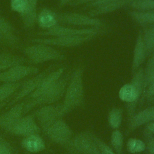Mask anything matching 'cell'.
Wrapping results in <instances>:
<instances>
[{"mask_svg":"<svg viewBox=\"0 0 154 154\" xmlns=\"http://www.w3.org/2000/svg\"><path fill=\"white\" fill-rule=\"evenodd\" d=\"M84 67L79 65L72 71L61 103L62 117L73 109L85 108V93L83 82Z\"/></svg>","mask_w":154,"mask_h":154,"instance_id":"obj_1","label":"cell"},{"mask_svg":"<svg viewBox=\"0 0 154 154\" xmlns=\"http://www.w3.org/2000/svg\"><path fill=\"white\" fill-rule=\"evenodd\" d=\"M132 75L130 82L124 84L119 91V99L126 103L128 120L135 114L136 108L143 94L144 68L140 67Z\"/></svg>","mask_w":154,"mask_h":154,"instance_id":"obj_2","label":"cell"},{"mask_svg":"<svg viewBox=\"0 0 154 154\" xmlns=\"http://www.w3.org/2000/svg\"><path fill=\"white\" fill-rule=\"evenodd\" d=\"M72 71L69 70L57 81L48 90L34 99L26 100L24 106V115L36 106L54 104L64 95Z\"/></svg>","mask_w":154,"mask_h":154,"instance_id":"obj_3","label":"cell"},{"mask_svg":"<svg viewBox=\"0 0 154 154\" xmlns=\"http://www.w3.org/2000/svg\"><path fill=\"white\" fill-rule=\"evenodd\" d=\"M54 143L60 145L72 154H79L73 144V134L68 124L63 120L58 119L45 132Z\"/></svg>","mask_w":154,"mask_h":154,"instance_id":"obj_4","label":"cell"},{"mask_svg":"<svg viewBox=\"0 0 154 154\" xmlns=\"http://www.w3.org/2000/svg\"><path fill=\"white\" fill-rule=\"evenodd\" d=\"M31 64H42L51 61H62L66 57L61 52L51 46L37 44L23 47L22 49Z\"/></svg>","mask_w":154,"mask_h":154,"instance_id":"obj_5","label":"cell"},{"mask_svg":"<svg viewBox=\"0 0 154 154\" xmlns=\"http://www.w3.org/2000/svg\"><path fill=\"white\" fill-rule=\"evenodd\" d=\"M106 32L105 27H87V28H72L62 25H57L48 29L38 31L36 36L40 37H59V36H74L85 35L90 34L100 35Z\"/></svg>","mask_w":154,"mask_h":154,"instance_id":"obj_6","label":"cell"},{"mask_svg":"<svg viewBox=\"0 0 154 154\" xmlns=\"http://www.w3.org/2000/svg\"><path fill=\"white\" fill-rule=\"evenodd\" d=\"M97 34L74 36H59L31 38L28 41L32 43L43 44L61 48H73L80 46L97 37Z\"/></svg>","mask_w":154,"mask_h":154,"instance_id":"obj_7","label":"cell"},{"mask_svg":"<svg viewBox=\"0 0 154 154\" xmlns=\"http://www.w3.org/2000/svg\"><path fill=\"white\" fill-rule=\"evenodd\" d=\"M57 65L53 64L49 66L41 72L33 75L32 77L23 81L22 85L14 94L13 97L8 102L6 109L9 108L13 105L26 99L38 87L42 79L51 71L57 69Z\"/></svg>","mask_w":154,"mask_h":154,"instance_id":"obj_8","label":"cell"},{"mask_svg":"<svg viewBox=\"0 0 154 154\" xmlns=\"http://www.w3.org/2000/svg\"><path fill=\"white\" fill-rule=\"evenodd\" d=\"M56 17L59 25L87 27H105L106 25L98 18L78 13H57Z\"/></svg>","mask_w":154,"mask_h":154,"instance_id":"obj_9","label":"cell"},{"mask_svg":"<svg viewBox=\"0 0 154 154\" xmlns=\"http://www.w3.org/2000/svg\"><path fill=\"white\" fill-rule=\"evenodd\" d=\"M0 45L14 49H22V43L13 24L0 14Z\"/></svg>","mask_w":154,"mask_h":154,"instance_id":"obj_10","label":"cell"},{"mask_svg":"<svg viewBox=\"0 0 154 154\" xmlns=\"http://www.w3.org/2000/svg\"><path fill=\"white\" fill-rule=\"evenodd\" d=\"M40 128L45 133L46 130L58 119H63L61 116V103L47 105L40 107L34 113Z\"/></svg>","mask_w":154,"mask_h":154,"instance_id":"obj_11","label":"cell"},{"mask_svg":"<svg viewBox=\"0 0 154 154\" xmlns=\"http://www.w3.org/2000/svg\"><path fill=\"white\" fill-rule=\"evenodd\" d=\"M39 72L37 67L22 64L11 67L0 72V82L13 83L21 81L23 79L29 76H33Z\"/></svg>","mask_w":154,"mask_h":154,"instance_id":"obj_12","label":"cell"},{"mask_svg":"<svg viewBox=\"0 0 154 154\" xmlns=\"http://www.w3.org/2000/svg\"><path fill=\"white\" fill-rule=\"evenodd\" d=\"M5 132L14 135L25 137L32 134H39L40 128L33 114L23 115Z\"/></svg>","mask_w":154,"mask_h":154,"instance_id":"obj_13","label":"cell"},{"mask_svg":"<svg viewBox=\"0 0 154 154\" xmlns=\"http://www.w3.org/2000/svg\"><path fill=\"white\" fill-rule=\"evenodd\" d=\"M73 144L79 154H100L90 131H85L75 135L73 138Z\"/></svg>","mask_w":154,"mask_h":154,"instance_id":"obj_14","label":"cell"},{"mask_svg":"<svg viewBox=\"0 0 154 154\" xmlns=\"http://www.w3.org/2000/svg\"><path fill=\"white\" fill-rule=\"evenodd\" d=\"M25 101H21L13 105L0 115V129L7 130L24 115Z\"/></svg>","mask_w":154,"mask_h":154,"instance_id":"obj_15","label":"cell"},{"mask_svg":"<svg viewBox=\"0 0 154 154\" xmlns=\"http://www.w3.org/2000/svg\"><path fill=\"white\" fill-rule=\"evenodd\" d=\"M66 68L64 66L59 67L49 72L41 81L38 87L35 91L31 93L27 98L26 100L34 99L39 97L44 92L48 90L58 79L64 74Z\"/></svg>","mask_w":154,"mask_h":154,"instance_id":"obj_16","label":"cell"},{"mask_svg":"<svg viewBox=\"0 0 154 154\" xmlns=\"http://www.w3.org/2000/svg\"><path fill=\"white\" fill-rule=\"evenodd\" d=\"M154 120V105L144 108L135 113L128 120L126 135L130 134L136 129Z\"/></svg>","mask_w":154,"mask_h":154,"instance_id":"obj_17","label":"cell"},{"mask_svg":"<svg viewBox=\"0 0 154 154\" xmlns=\"http://www.w3.org/2000/svg\"><path fill=\"white\" fill-rule=\"evenodd\" d=\"M147 51L144 42L143 32L140 31L137 36L134 52L131 66L132 74L134 73L144 61L147 56Z\"/></svg>","mask_w":154,"mask_h":154,"instance_id":"obj_18","label":"cell"},{"mask_svg":"<svg viewBox=\"0 0 154 154\" xmlns=\"http://www.w3.org/2000/svg\"><path fill=\"white\" fill-rule=\"evenodd\" d=\"M135 0H117L94 7L88 11V15L96 17L97 16L110 13L123 7L129 6Z\"/></svg>","mask_w":154,"mask_h":154,"instance_id":"obj_19","label":"cell"},{"mask_svg":"<svg viewBox=\"0 0 154 154\" xmlns=\"http://www.w3.org/2000/svg\"><path fill=\"white\" fill-rule=\"evenodd\" d=\"M21 146L29 153H36L45 150L46 144L43 138L39 134H32L23 137Z\"/></svg>","mask_w":154,"mask_h":154,"instance_id":"obj_20","label":"cell"},{"mask_svg":"<svg viewBox=\"0 0 154 154\" xmlns=\"http://www.w3.org/2000/svg\"><path fill=\"white\" fill-rule=\"evenodd\" d=\"M31 64L26 58L10 52L0 54V72L17 65Z\"/></svg>","mask_w":154,"mask_h":154,"instance_id":"obj_21","label":"cell"},{"mask_svg":"<svg viewBox=\"0 0 154 154\" xmlns=\"http://www.w3.org/2000/svg\"><path fill=\"white\" fill-rule=\"evenodd\" d=\"M38 0H28V5L24 13L20 15L24 28L32 29L37 23Z\"/></svg>","mask_w":154,"mask_h":154,"instance_id":"obj_22","label":"cell"},{"mask_svg":"<svg viewBox=\"0 0 154 154\" xmlns=\"http://www.w3.org/2000/svg\"><path fill=\"white\" fill-rule=\"evenodd\" d=\"M37 24L43 30L58 25L56 12L48 8H42L37 14Z\"/></svg>","mask_w":154,"mask_h":154,"instance_id":"obj_23","label":"cell"},{"mask_svg":"<svg viewBox=\"0 0 154 154\" xmlns=\"http://www.w3.org/2000/svg\"><path fill=\"white\" fill-rule=\"evenodd\" d=\"M128 14L137 23L140 25H154V10L147 11L131 10Z\"/></svg>","mask_w":154,"mask_h":154,"instance_id":"obj_24","label":"cell"},{"mask_svg":"<svg viewBox=\"0 0 154 154\" xmlns=\"http://www.w3.org/2000/svg\"><path fill=\"white\" fill-rule=\"evenodd\" d=\"M23 81L13 83H2L0 85V103L9 101V98L18 90Z\"/></svg>","mask_w":154,"mask_h":154,"instance_id":"obj_25","label":"cell"},{"mask_svg":"<svg viewBox=\"0 0 154 154\" xmlns=\"http://www.w3.org/2000/svg\"><path fill=\"white\" fill-rule=\"evenodd\" d=\"M123 120V109L120 108H113L108 112V122L110 128L113 129H119Z\"/></svg>","mask_w":154,"mask_h":154,"instance_id":"obj_26","label":"cell"},{"mask_svg":"<svg viewBox=\"0 0 154 154\" xmlns=\"http://www.w3.org/2000/svg\"><path fill=\"white\" fill-rule=\"evenodd\" d=\"M153 79H154V52L152 54L151 56L148 59L146 67L144 69V87H143V94L144 93L148 85Z\"/></svg>","mask_w":154,"mask_h":154,"instance_id":"obj_27","label":"cell"},{"mask_svg":"<svg viewBox=\"0 0 154 154\" xmlns=\"http://www.w3.org/2000/svg\"><path fill=\"white\" fill-rule=\"evenodd\" d=\"M123 135L119 129L113 130L110 137V143L116 154H123Z\"/></svg>","mask_w":154,"mask_h":154,"instance_id":"obj_28","label":"cell"},{"mask_svg":"<svg viewBox=\"0 0 154 154\" xmlns=\"http://www.w3.org/2000/svg\"><path fill=\"white\" fill-rule=\"evenodd\" d=\"M126 145L127 151L132 154L141 153L146 148V144L143 140L137 138H129Z\"/></svg>","mask_w":154,"mask_h":154,"instance_id":"obj_29","label":"cell"},{"mask_svg":"<svg viewBox=\"0 0 154 154\" xmlns=\"http://www.w3.org/2000/svg\"><path fill=\"white\" fill-rule=\"evenodd\" d=\"M147 55L154 52V25L144 29L143 33Z\"/></svg>","mask_w":154,"mask_h":154,"instance_id":"obj_30","label":"cell"},{"mask_svg":"<svg viewBox=\"0 0 154 154\" xmlns=\"http://www.w3.org/2000/svg\"><path fill=\"white\" fill-rule=\"evenodd\" d=\"M134 10L147 11L154 10V0H135L129 5Z\"/></svg>","mask_w":154,"mask_h":154,"instance_id":"obj_31","label":"cell"},{"mask_svg":"<svg viewBox=\"0 0 154 154\" xmlns=\"http://www.w3.org/2000/svg\"><path fill=\"white\" fill-rule=\"evenodd\" d=\"M90 135L96 143L100 154H116L115 152L113 151V149H112L107 144L96 136L93 132L90 131Z\"/></svg>","mask_w":154,"mask_h":154,"instance_id":"obj_32","label":"cell"},{"mask_svg":"<svg viewBox=\"0 0 154 154\" xmlns=\"http://www.w3.org/2000/svg\"><path fill=\"white\" fill-rule=\"evenodd\" d=\"M28 5V0H10V8L12 11L19 15L23 14Z\"/></svg>","mask_w":154,"mask_h":154,"instance_id":"obj_33","label":"cell"},{"mask_svg":"<svg viewBox=\"0 0 154 154\" xmlns=\"http://www.w3.org/2000/svg\"><path fill=\"white\" fill-rule=\"evenodd\" d=\"M0 154H15L14 149L5 139L0 137Z\"/></svg>","mask_w":154,"mask_h":154,"instance_id":"obj_34","label":"cell"},{"mask_svg":"<svg viewBox=\"0 0 154 154\" xmlns=\"http://www.w3.org/2000/svg\"><path fill=\"white\" fill-rule=\"evenodd\" d=\"M146 128L144 131V135L146 137V139L153 137L154 135V122H150L146 125Z\"/></svg>","mask_w":154,"mask_h":154,"instance_id":"obj_35","label":"cell"},{"mask_svg":"<svg viewBox=\"0 0 154 154\" xmlns=\"http://www.w3.org/2000/svg\"><path fill=\"white\" fill-rule=\"evenodd\" d=\"M97 1L100 0H73L70 3H69V5L71 6L76 7L85 4H90Z\"/></svg>","mask_w":154,"mask_h":154,"instance_id":"obj_36","label":"cell"},{"mask_svg":"<svg viewBox=\"0 0 154 154\" xmlns=\"http://www.w3.org/2000/svg\"><path fill=\"white\" fill-rule=\"evenodd\" d=\"M117 1V0H100V1H97L94 2H91L90 4H87V5H86L85 7H96L105 4H106L108 2H112V1Z\"/></svg>","mask_w":154,"mask_h":154,"instance_id":"obj_37","label":"cell"},{"mask_svg":"<svg viewBox=\"0 0 154 154\" xmlns=\"http://www.w3.org/2000/svg\"><path fill=\"white\" fill-rule=\"evenodd\" d=\"M147 149L149 154H154V138H150L147 139Z\"/></svg>","mask_w":154,"mask_h":154,"instance_id":"obj_38","label":"cell"},{"mask_svg":"<svg viewBox=\"0 0 154 154\" xmlns=\"http://www.w3.org/2000/svg\"><path fill=\"white\" fill-rule=\"evenodd\" d=\"M73 0H60L59 2V6L60 7H62L66 5H67V4L70 3Z\"/></svg>","mask_w":154,"mask_h":154,"instance_id":"obj_39","label":"cell"},{"mask_svg":"<svg viewBox=\"0 0 154 154\" xmlns=\"http://www.w3.org/2000/svg\"><path fill=\"white\" fill-rule=\"evenodd\" d=\"M8 102V101H5V102H4L0 103V110H1L4 106H5L7 105Z\"/></svg>","mask_w":154,"mask_h":154,"instance_id":"obj_40","label":"cell"},{"mask_svg":"<svg viewBox=\"0 0 154 154\" xmlns=\"http://www.w3.org/2000/svg\"><path fill=\"white\" fill-rule=\"evenodd\" d=\"M25 154H30V153H28V152H26V153H25Z\"/></svg>","mask_w":154,"mask_h":154,"instance_id":"obj_41","label":"cell"},{"mask_svg":"<svg viewBox=\"0 0 154 154\" xmlns=\"http://www.w3.org/2000/svg\"><path fill=\"white\" fill-rule=\"evenodd\" d=\"M153 122H154V120H153Z\"/></svg>","mask_w":154,"mask_h":154,"instance_id":"obj_42","label":"cell"}]
</instances>
